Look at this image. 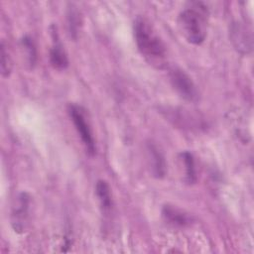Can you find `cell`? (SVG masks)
<instances>
[{
  "mask_svg": "<svg viewBox=\"0 0 254 254\" xmlns=\"http://www.w3.org/2000/svg\"><path fill=\"white\" fill-rule=\"evenodd\" d=\"M134 39L138 51L156 68H164L167 64V48L151 23L144 17H137L133 25Z\"/></svg>",
  "mask_w": 254,
  "mask_h": 254,
  "instance_id": "1",
  "label": "cell"
},
{
  "mask_svg": "<svg viewBox=\"0 0 254 254\" xmlns=\"http://www.w3.org/2000/svg\"><path fill=\"white\" fill-rule=\"evenodd\" d=\"M207 9L201 2H192L178 17V25L184 38L192 45H200L207 35Z\"/></svg>",
  "mask_w": 254,
  "mask_h": 254,
  "instance_id": "2",
  "label": "cell"
},
{
  "mask_svg": "<svg viewBox=\"0 0 254 254\" xmlns=\"http://www.w3.org/2000/svg\"><path fill=\"white\" fill-rule=\"evenodd\" d=\"M67 112L87 153L90 156H93L96 152L95 141L90 125L86 121V117L84 115L83 110L80 106L70 103L67 106Z\"/></svg>",
  "mask_w": 254,
  "mask_h": 254,
  "instance_id": "3",
  "label": "cell"
},
{
  "mask_svg": "<svg viewBox=\"0 0 254 254\" xmlns=\"http://www.w3.org/2000/svg\"><path fill=\"white\" fill-rule=\"evenodd\" d=\"M170 81L177 93L187 101L193 102L198 98L196 85L191 77L182 68L175 67L170 71Z\"/></svg>",
  "mask_w": 254,
  "mask_h": 254,
  "instance_id": "4",
  "label": "cell"
},
{
  "mask_svg": "<svg viewBox=\"0 0 254 254\" xmlns=\"http://www.w3.org/2000/svg\"><path fill=\"white\" fill-rule=\"evenodd\" d=\"M251 30L243 23L236 22L230 28V40L235 49L241 54H248L252 51L253 40Z\"/></svg>",
  "mask_w": 254,
  "mask_h": 254,
  "instance_id": "5",
  "label": "cell"
},
{
  "mask_svg": "<svg viewBox=\"0 0 254 254\" xmlns=\"http://www.w3.org/2000/svg\"><path fill=\"white\" fill-rule=\"evenodd\" d=\"M30 196L27 192H21L17 197L16 204L13 207L11 215V223L16 232H23L29 216Z\"/></svg>",
  "mask_w": 254,
  "mask_h": 254,
  "instance_id": "6",
  "label": "cell"
},
{
  "mask_svg": "<svg viewBox=\"0 0 254 254\" xmlns=\"http://www.w3.org/2000/svg\"><path fill=\"white\" fill-rule=\"evenodd\" d=\"M51 34L53 45L50 49V63L55 69L64 70L68 66V58L60 41L57 28L54 25L51 26Z\"/></svg>",
  "mask_w": 254,
  "mask_h": 254,
  "instance_id": "7",
  "label": "cell"
},
{
  "mask_svg": "<svg viewBox=\"0 0 254 254\" xmlns=\"http://www.w3.org/2000/svg\"><path fill=\"white\" fill-rule=\"evenodd\" d=\"M162 216L168 224L176 227L189 226L193 220L189 212L173 204H165L163 206Z\"/></svg>",
  "mask_w": 254,
  "mask_h": 254,
  "instance_id": "8",
  "label": "cell"
},
{
  "mask_svg": "<svg viewBox=\"0 0 254 254\" xmlns=\"http://www.w3.org/2000/svg\"><path fill=\"white\" fill-rule=\"evenodd\" d=\"M147 153L151 173L156 179H163L167 175V163L162 151L152 142L147 144Z\"/></svg>",
  "mask_w": 254,
  "mask_h": 254,
  "instance_id": "9",
  "label": "cell"
},
{
  "mask_svg": "<svg viewBox=\"0 0 254 254\" xmlns=\"http://www.w3.org/2000/svg\"><path fill=\"white\" fill-rule=\"evenodd\" d=\"M95 194L103 212L107 213L112 207V193L108 183L104 180H98L95 184Z\"/></svg>",
  "mask_w": 254,
  "mask_h": 254,
  "instance_id": "10",
  "label": "cell"
},
{
  "mask_svg": "<svg viewBox=\"0 0 254 254\" xmlns=\"http://www.w3.org/2000/svg\"><path fill=\"white\" fill-rule=\"evenodd\" d=\"M180 159L185 167V181L189 185L195 184L197 181L196 169L193 155L189 151H184L180 154Z\"/></svg>",
  "mask_w": 254,
  "mask_h": 254,
  "instance_id": "11",
  "label": "cell"
},
{
  "mask_svg": "<svg viewBox=\"0 0 254 254\" xmlns=\"http://www.w3.org/2000/svg\"><path fill=\"white\" fill-rule=\"evenodd\" d=\"M67 27H68V33L70 38L76 39L78 35V31L81 26V18H80V13L74 7L71 5L68 10H67Z\"/></svg>",
  "mask_w": 254,
  "mask_h": 254,
  "instance_id": "12",
  "label": "cell"
},
{
  "mask_svg": "<svg viewBox=\"0 0 254 254\" xmlns=\"http://www.w3.org/2000/svg\"><path fill=\"white\" fill-rule=\"evenodd\" d=\"M1 74L3 77H8L11 73L13 62L9 53L8 45L4 41H1Z\"/></svg>",
  "mask_w": 254,
  "mask_h": 254,
  "instance_id": "13",
  "label": "cell"
},
{
  "mask_svg": "<svg viewBox=\"0 0 254 254\" xmlns=\"http://www.w3.org/2000/svg\"><path fill=\"white\" fill-rule=\"evenodd\" d=\"M21 43L23 48L27 51V58H28L29 64L31 65H34L37 60V50H36V46L33 39L29 36H25L21 40Z\"/></svg>",
  "mask_w": 254,
  "mask_h": 254,
  "instance_id": "14",
  "label": "cell"
}]
</instances>
